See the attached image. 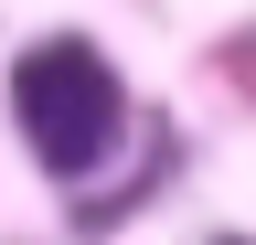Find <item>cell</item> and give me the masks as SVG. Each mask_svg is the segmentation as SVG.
Segmentation results:
<instances>
[{
  "instance_id": "1",
  "label": "cell",
  "mask_w": 256,
  "mask_h": 245,
  "mask_svg": "<svg viewBox=\"0 0 256 245\" xmlns=\"http://www.w3.org/2000/svg\"><path fill=\"white\" fill-rule=\"evenodd\" d=\"M11 117H22V139L43 149V171L75 181V171L107 160L128 96H118V75H107V53H96V43L54 32V43H32L22 64H11Z\"/></svg>"
},
{
  "instance_id": "2",
  "label": "cell",
  "mask_w": 256,
  "mask_h": 245,
  "mask_svg": "<svg viewBox=\"0 0 256 245\" xmlns=\"http://www.w3.org/2000/svg\"><path fill=\"white\" fill-rule=\"evenodd\" d=\"M224 245H246V235H224Z\"/></svg>"
}]
</instances>
